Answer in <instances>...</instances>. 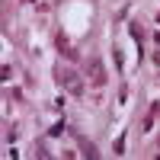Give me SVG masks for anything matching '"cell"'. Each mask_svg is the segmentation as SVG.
<instances>
[{"instance_id":"1","label":"cell","mask_w":160,"mask_h":160,"mask_svg":"<svg viewBox=\"0 0 160 160\" xmlns=\"http://www.w3.org/2000/svg\"><path fill=\"white\" fill-rule=\"evenodd\" d=\"M58 83L71 93V96H83V77L77 71H58Z\"/></svg>"},{"instance_id":"2","label":"cell","mask_w":160,"mask_h":160,"mask_svg":"<svg viewBox=\"0 0 160 160\" xmlns=\"http://www.w3.org/2000/svg\"><path fill=\"white\" fill-rule=\"evenodd\" d=\"M90 80H93L96 87L106 83V71H102V64H99V61H93V64H90Z\"/></svg>"},{"instance_id":"3","label":"cell","mask_w":160,"mask_h":160,"mask_svg":"<svg viewBox=\"0 0 160 160\" xmlns=\"http://www.w3.org/2000/svg\"><path fill=\"white\" fill-rule=\"evenodd\" d=\"M58 48L64 51V55H71V58H74V48L68 45V38H64V35H58Z\"/></svg>"}]
</instances>
